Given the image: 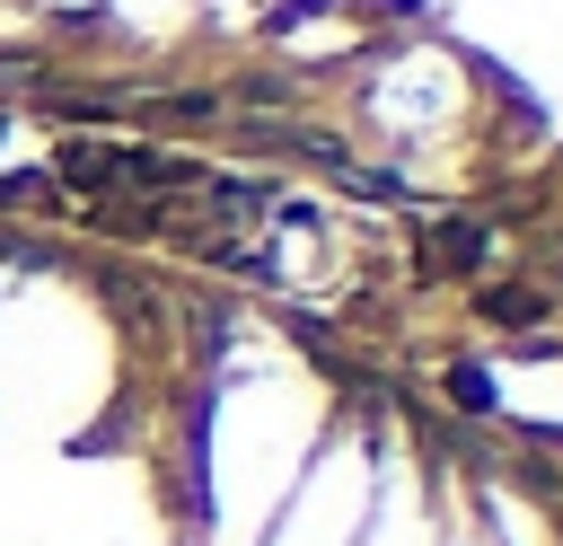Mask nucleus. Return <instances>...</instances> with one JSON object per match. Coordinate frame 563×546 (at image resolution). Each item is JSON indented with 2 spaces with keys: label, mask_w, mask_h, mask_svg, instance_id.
<instances>
[{
  "label": "nucleus",
  "mask_w": 563,
  "mask_h": 546,
  "mask_svg": "<svg viewBox=\"0 0 563 546\" xmlns=\"http://www.w3.org/2000/svg\"><path fill=\"white\" fill-rule=\"evenodd\" d=\"M484 255H493V238H484L475 220H440L431 247H422V273H475Z\"/></svg>",
  "instance_id": "f257e3e1"
},
{
  "label": "nucleus",
  "mask_w": 563,
  "mask_h": 546,
  "mask_svg": "<svg viewBox=\"0 0 563 546\" xmlns=\"http://www.w3.org/2000/svg\"><path fill=\"white\" fill-rule=\"evenodd\" d=\"M449 396H457L466 414H484V405H493V379H484L475 361H457V370H449Z\"/></svg>",
  "instance_id": "7ed1b4c3"
},
{
  "label": "nucleus",
  "mask_w": 563,
  "mask_h": 546,
  "mask_svg": "<svg viewBox=\"0 0 563 546\" xmlns=\"http://www.w3.org/2000/svg\"><path fill=\"white\" fill-rule=\"evenodd\" d=\"M475 308H484L493 326H537V317H545V299H537V291H519V282H493V291H475Z\"/></svg>",
  "instance_id": "f03ea898"
}]
</instances>
